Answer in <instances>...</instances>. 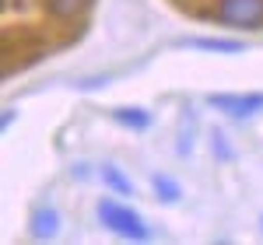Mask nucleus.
Returning <instances> with one entry per match:
<instances>
[{
	"mask_svg": "<svg viewBox=\"0 0 263 245\" xmlns=\"http://www.w3.org/2000/svg\"><path fill=\"white\" fill-rule=\"evenodd\" d=\"M179 49H197V53H221V56H239L246 53V42L235 39H214V35H193V39H179Z\"/></svg>",
	"mask_w": 263,
	"mask_h": 245,
	"instance_id": "obj_4",
	"label": "nucleus"
},
{
	"mask_svg": "<svg viewBox=\"0 0 263 245\" xmlns=\"http://www.w3.org/2000/svg\"><path fill=\"white\" fill-rule=\"evenodd\" d=\"M211 18L228 28H263V0H218Z\"/></svg>",
	"mask_w": 263,
	"mask_h": 245,
	"instance_id": "obj_2",
	"label": "nucleus"
},
{
	"mask_svg": "<svg viewBox=\"0 0 263 245\" xmlns=\"http://www.w3.org/2000/svg\"><path fill=\"white\" fill-rule=\"evenodd\" d=\"M32 238H53L57 231H60V214H57V207L53 203H42V207H35V214H32Z\"/></svg>",
	"mask_w": 263,
	"mask_h": 245,
	"instance_id": "obj_5",
	"label": "nucleus"
},
{
	"mask_svg": "<svg viewBox=\"0 0 263 245\" xmlns=\"http://www.w3.org/2000/svg\"><path fill=\"white\" fill-rule=\"evenodd\" d=\"M88 4H91V0H46V11L57 21H74L88 11Z\"/></svg>",
	"mask_w": 263,
	"mask_h": 245,
	"instance_id": "obj_7",
	"label": "nucleus"
},
{
	"mask_svg": "<svg viewBox=\"0 0 263 245\" xmlns=\"http://www.w3.org/2000/svg\"><path fill=\"white\" fill-rule=\"evenodd\" d=\"M112 119L120 122V126H126V130H137V133H141V130H147V126H151V112H147V109H137V105H123V109H112Z\"/></svg>",
	"mask_w": 263,
	"mask_h": 245,
	"instance_id": "obj_6",
	"label": "nucleus"
},
{
	"mask_svg": "<svg viewBox=\"0 0 263 245\" xmlns=\"http://www.w3.org/2000/svg\"><path fill=\"white\" fill-rule=\"evenodd\" d=\"M14 116H18V112H14V109H4V119H0V126H4V130H7V126H11V122H14Z\"/></svg>",
	"mask_w": 263,
	"mask_h": 245,
	"instance_id": "obj_10",
	"label": "nucleus"
},
{
	"mask_svg": "<svg viewBox=\"0 0 263 245\" xmlns=\"http://www.w3.org/2000/svg\"><path fill=\"white\" fill-rule=\"evenodd\" d=\"M99 175H102V182L109 186V189H112L116 196H134V182H130V179L123 175L116 165H102V168H99Z\"/></svg>",
	"mask_w": 263,
	"mask_h": 245,
	"instance_id": "obj_9",
	"label": "nucleus"
},
{
	"mask_svg": "<svg viewBox=\"0 0 263 245\" xmlns=\"http://www.w3.org/2000/svg\"><path fill=\"white\" fill-rule=\"evenodd\" d=\"M151 186H155V196L162 200V203H179L182 200V186L172 179V175H165V172H155L151 175Z\"/></svg>",
	"mask_w": 263,
	"mask_h": 245,
	"instance_id": "obj_8",
	"label": "nucleus"
},
{
	"mask_svg": "<svg viewBox=\"0 0 263 245\" xmlns=\"http://www.w3.org/2000/svg\"><path fill=\"white\" fill-rule=\"evenodd\" d=\"M207 105L224 112V116H232V119H249V116L263 112V95L260 91H249V95H207Z\"/></svg>",
	"mask_w": 263,
	"mask_h": 245,
	"instance_id": "obj_3",
	"label": "nucleus"
},
{
	"mask_svg": "<svg viewBox=\"0 0 263 245\" xmlns=\"http://www.w3.org/2000/svg\"><path fill=\"white\" fill-rule=\"evenodd\" d=\"M95 214H99V221H102V228H105V231L120 235V238H126V242H147V238H151L147 221H144L134 207L120 203V200H112V196L99 200Z\"/></svg>",
	"mask_w": 263,
	"mask_h": 245,
	"instance_id": "obj_1",
	"label": "nucleus"
}]
</instances>
